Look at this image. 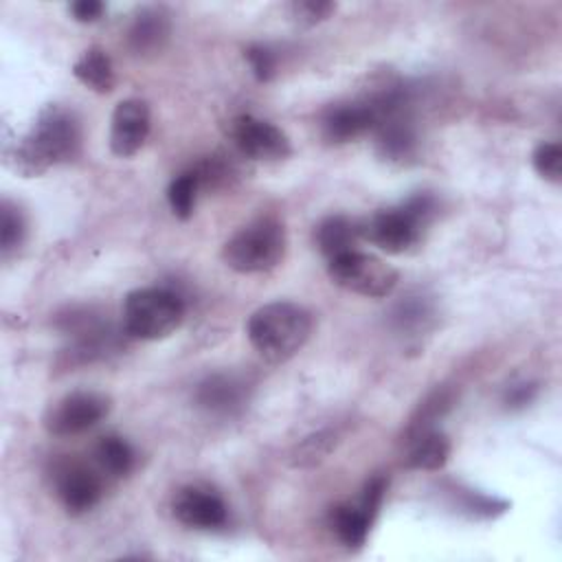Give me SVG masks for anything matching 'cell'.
Returning <instances> with one entry per match:
<instances>
[{
	"mask_svg": "<svg viewBox=\"0 0 562 562\" xmlns=\"http://www.w3.org/2000/svg\"><path fill=\"white\" fill-rule=\"evenodd\" d=\"M81 125L72 110L48 103L44 105L31 130L7 151V160L22 178H35L55 165L79 156Z\"/></svg>",
	"mask_w": 562,
	"mask_h": 562,
	"instance_id": "obj_1",
	"label": "cell"
},
{
	"mask_svg": "<svg viewBox=\"0 0 562 562\" xmlns=\"http://www.w3.org/2000/svg\"><path fill=\"white\" fill-rule=\"evenodd\" d=\"M312 329V314L292 301L266 303L246 323V336L255 351L274 364L294 358L310 340Z\"/></svg>",
	"mask_w": 562,
	"mask_h": 562,
	"instance_id": "obj_2",
	"label": "cell"
},
{
	"mask_svg": "<svg viewBox=\"0 0 562 562\" xmlns=\"http://www.w3.org/2000/svg\"><path fill=\"white\" fill-rule=\"evenodd\" d=\"M435 211L437 202L432 195L415 193L402 204L375 211L362 220V239L389 255H402L422 239V233L435 217Z\"/></svg>",
	"mask_w": 562,
	"mask_h": 562,
	"instance_id": "obj_3",
	"label": "cell"
},
{
	"mask_svg": "<svg viewBox=\"0 0 562 562\" xmlns=\"http://www.w3.org/2000/svg\"><path fill=\"white\" fill-rule=\"evenodd\" d=\"M184 321L182 296L165 285L132 290L121 310L123 334L138 340H160L171 336Z\"/></svg>",
	"mask_w": 562,
	"mask_h": 562,
	"instance_id": "obj_4",
	"label": "cell"
},
{
	"mask_svg": "<svg viewBox=\"0 0 562 562\" xmlns=\"http://www.w3.org/2000/svg\"><path fill=\"white\" fill-rule=\"evenodd\" d=\"M288 250L285 228L277 217H257L233 233L222 246L224 263L241 274H259L277 268Z\"/></svg>",
	"mask_w": 562,
	"mask_h": 562,
	"instance_id": "obj_5",
	"label": "cell"
},
{
	"mask_svg": "<svg viewBox=\"0 0 562 562\" xmlns=\"http://www.w3.org/2000/svg\"><path fill=\"white\" fill-rule=\"evenodd\" d=\"M327 274L338 288L367 299L389 296L400 281V272L391 263L358 248L327 259Z\"/></svg>",
	"mask_w": 562,
	"mask_h": 562,
	"instance_id": "obj_6",
	"label": "cell"
},
{
	"mask_svg": "<svg viewBox=\"0 0 562 562\" xmlns=\"http://www.w3.org/2000/svg\"><path fill=\"white\" fill-rule=\"evenodd\" d=\"M110 397L97 391H72L50 404L44 413V428L57 437H72L94 428L110 413Z\"/></svg>",
	"mask_w": 562,
	"mask_h": 562,
	"instance_id": "obj_7",
	"label": "cell"
},
{
	"mask_svg": "<svg viewBox=\"0 0 562 562\" xmlns=\"http://www.w3.org/2000/svg\"><path fill=\"white\" fill-rule=\"evenodd\" d=\"M228 136L235 149L250 160L277 162L292 154L288 134L274 123L252 114L235 116L228 125Z\"/></svg>",
	"mask_w": 562,
	"mask_h": 562,
	"instance_id": "obj_8",
	"label": "cell"
},
{
	"mask_svg": "<svg viewBox=\"0 0 562 562\" xmlns=\"http://www.w3.org/2000/svg\"><path fill=\"white\" fill-rule=\"evenodd\" d=\"M53 487L68 514L90 512L103 496V479L77 459H61L53 465Z\"/></svg>",
	"mask_w": 562,
	"mask_h": 562,
	"instance_id": "obj_9",
	"label": "cell"
},
{
	"mask_svg": "<svg viewBox=\"0 0 562 562\" xmlns=\"http://www.w3.org/2000/svg\"><path fill=\"white\" fill-rule=\"evenodd\" d=\"M178 522L198 531H215L228 522V507L220 494L202 485L180 487L171 501Z\"/></svg>",
	"mask_w": 562,
	"mask_h": 562,
	"instance_id": "obj_10",
	"label": "cell"
},
{
	"mask_svg": "<svg viewBox=\"0 0 562 562\" xmlns=\"http://www.w3.org/2000/svg\"><path fill=\"white\" fill-rule=\"evenodd\" d=\"M151 114L143 99H123L116 103L110 121V149L119 158H130L140 151L149 136Z\"/></svg>",
	"mask_w": 562,
	"mask_h": 562,
	"instance_id": "obj_11",
	"label": "cell"
},
{
	"mask_svg": "<svg viewBox=\"0 0 562 562\" xmlns=\"http://www.w3.org/2000/svg\"><path fill=\"white\" fill-rule=\"evenodd\" d=\"M323 136L329 143H349L362 134H369L373 127V108L369 99L340 103L325 112L323 116Z\"/></svg>",
	"mask_w": 562,
	"mask_h": 562,
	"instance_id": "obj_12",
	"label": "cell"
},
{
	"mask_svg": "<svg viewBox=\"0 0 562 562\" xmlns=\"http://www.w3.org/2000/svg\"><path fill=\"white\" fill-rule=\"evenodd\" d=\"M244 382L228 373H213L198 384L195 402L200 408L213 415H231L244 406Z\"/></svg>",
	"mask_w": 562,
	"mask_h": 562,
	"instance_id": "obj_13",
	"label": "cell"
},
{
	"mask_svg": "<svg viewBox=\"0 0 562 562\" xmlns=\"http://www.w3.org/2000/svg\"><path fill=\"white\" fill-rule=\"evenodd\" d=\"M375 512H371L360 501L356 503H340L329 509V529L334 536L349 549H360L371 531V525L375 520Z\"/></svg>",
	"mask_w": 562,
	"mask_h": 562,
	"instance_id": "obj_14",
	"label": "cell"
},
{
	"mask_svg": "<svg viewBox=\"0 0 562 562\" xmlns=\"http://www.w3.org/2000/svg\"><path fill=\"white\" fill-rule=\"evenodd\" d=\"M169 37V15L162 9H140L130 29H127V46L136 55L158 53Z\"/></svg>",
	"mask_w": 562,
	"mask_h": 562,
	"instance_id": "obj_15",
	"label": "cell"
},
{
	"mask_svg": "<svg viewBox=\"0 0 562 562\" xmlns=\"http://www.w3.org/2000/svg\"><path fill=\"white\" fill-rule=\"evenodd\" d=\"M314 239H316L318 250L327 259H334L338 255L356 250L358 241L362 239L360 222L351 220L347 215H329L323 222H318V226L314 231Z\"/></svg>",
	"mask_w": 562,
	"mask_h": 562,
	"instance_id": "obj_16",
	"label": "cell"
},
{
	"mask_svg": "<svg viewBox=\"0 0 562 562\" xmlns=\"http://www.w3.org/2000/svg\"><path fill=\"white\" fill-rule=\"evenodd\" d=\"M450 457V439L437 430L428 428L408 439V452L404 465L411 470H441Z\"/></svg>",
	"mask_w": 562,
	"mask_h": 562,
	"instance_id": "obj_17",
	"label": "cell"
},
{
	"mask_svg": "<svg viewBox=\"0 0 562 562\" xmlns=\"http://www.w3.org/2000/svg\"><path fill=\"white\" fill-rule=\"evenodd\" d=\"M72 75L90 90L99 94H108L116 86V75L110 55L99 48L90 46L88 50L81 53V57L72 64Z\"/></svg>",
	"mask_w": 562,
	"mask_h": 562,
	"instance_id": "obj_18",
	"label": "cell"
},
{
	"mask_svg": "<svg viewBox=\"0 0 562 562\" xmlns=\"http://www.w3.org/2000/svg\"><path fill=\"white\" fill-rule=\"evenodd\" d=\"M92 459L97 463V470L112 476L123 479L134 470L136 454L127 439L121 435H103L92 448Z\"/></svg>",
	"mask_w": 562,
	"mask_h": 562,
	"instance_id": "obj_19",
	"label": "cell"
},
{
	"mask_svg": "<svg viewBox=\"0 0 562 562\" xmlns=\"http://www.w3.org/2000/svg\"><path fill=\"white\" fill-rule=\"evenodd\" d=\"M435 323V310L424 296H408L400 301L391 312V325L400 336L426 334Z\"/></svg>",
	"mask_w": 562,
	"mask_h": 562,
	"instance_id": "obj_20",
	"label": "cell"
},
{
	"mask_svg": "<svg viewBox=\"0 0 562 562\" xmlns=\"http://www.w3.org/2000/svg\"><path fill=\"white\" fill-rule=\"evenodd\" d=\"M200 189H202V182L195 167L178 173L167 189V202L171 213L180 220H189L193 215Z\"/></svg>",
	"mask_w": 562,
	"mask_h": 562,
	"instance_id": "obj_21",
	"label": "cell"
},
{
	"mask_svg": "<svg viewBox=\"0 0 562 562\" xmlns=\"http://www.w3.org/2000/svg\"><path fill=\"white\" fill-rule=\"evenodd\" d=\"M452 402H454L452 391H448V389H437V391H432V393L419 404L417 413H415L413 419H411V426H408L406 435L413 437V435H417V432H424V430L432 428V424H435L437 419H441V417L450 411Z\"/></svg>",
	"mask_w": 562,
	"mask_h": 562,
	"instance_id": "obj_22",
	"label": "cell"
},
{
	"mask_svg": "<svg viewBox=\"0 0 562 562\" xmlns=\"http://www.w3.org/2000/svg\"><path fill=\"white\" fill-rule=\"evenodd\" d=\"M24 233H26V224H24L22 211L13 202L2 200V204H0V250H2V257H9L13 250H18L22 246Z\"/></svg>",
	"mask_w": 562,
	"mask_h": 562,
	"instance_id": "obj_23",
	"label": "cell"
},
{
	"mask_svg": "<svg viewBox=\"0 0 562 562\" xmlns=\"http://www.w3.org/2000/svg\"><path fill=\"white\" fill-rule=\"evenodd\" d=\"M531 165L540 178L547 182H562V147L555 140L540 143L531 154Z\"/></svg>",
	"mask_w": 562,
	"mask_h": 562,
	"instance_id": "obj_24",
	"label": "cell"
},
{
	"mask_svg": "<svg viewBox=\"0 0 562 562\" xmlns=\"http://www.w3.org/2000/svg\"><path fill=\"white\" fill-rule=\"evenodd\" d=\"M288 9H290V15L299 24L314 26V24L327 20L336 11V4L329 0H296Z\"/></svg>",
	"mask_w": 562,
	"mask_h": 562,
	"instance_id": "obj_25",
	"label": "cell"
},
{
	"mask_svg": "<svg viewBox=\"0 0 562 562\" xmlns=\"http://www.w3.org/2000/svg\"><path fill=\"white\" fill-rule=\"evenodd\" d=\"M244 57L250 66V72L255 75L257 81H270L274 77V68H277V59H274V53L263 46V44H250L246 50H244Z\"/></svg>",
	"mask_w": 562,
	"mask_h": 562,
	"instance_id": "obj_26",
	"label": "cell"
},
{
	"mask_svg": "<svg viewBox=\"0 0 562 562\" xmlns=\"http://www.w3.org/2000/svg\"><path fill=\"white\" fill-rule=\"evenodd\" d=\"M334 446L331 432H316L310 435L307 439H303V443L296 448L294 452V463L296 465H312L316 461H321Z\"/></svg>",
	"mask_w": 562,
	"mask_h": 562,
	"instance_id": "obj_27",
	"label": "cell"
},
{
	"mask_svg": "<svg viewBox=\"0 0 562 562\" xmlns=\"http://www.w3.org/2000/svg\"><path fill=\"white\" fill-rule=\"evenodd\" d=\"M536 395H538V386L533 382H520V384H514L505 391L503 404L509 411H520V408L529 406L536 400Z\"/></svg>",
	"mask_w": 562,
	"mask_h": 562,
	"instance_id": "obj_28",
	"label": "cell"
},
{
	"mask_svg": "<svg viewBox=\"0 0 562 562\" xmlns=\"http://www.w3.org/2000/svg\"><path fill=\"white\" fill-rule=\"evenodd\" d=\"M68 11H70V15H72L77 22H81V24H92V22H97V20L103 15L105 4H103L101 0H77V2L68 4Z\"/></svg>",
	"mask_w": 562,
	"mask_h": 562,
	"instance_id": "obj_29",
	"label": "cell"
}]
</instances>
